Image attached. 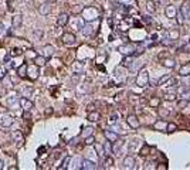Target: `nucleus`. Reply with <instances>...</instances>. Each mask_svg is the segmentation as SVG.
<instances>
[{
    "label": "nucleus",
    "mask_w": 190,
    "mask_h": 170,
    "mask_svg": "<svg viewBox=\"0 0 190 170\" xmlns=\"http://www.w3.org/2000/svg\"><path fill=\"white\" fill-rule=\"evenodd\" d=\"M166 130H167V132H174V130H176V125L174 123H167L166 125Z\"/></svg>",
    "instance_id": "36"
},
{
    "label": "nucleus",
    "mask_w": 190,
    "mask_h": 170,
    "mask_svg": "<svg viewBox=\"0 0 190 170\" xmlns=\"http://www.w3.org/2000/svg\"><path fill=\"white\" fill-rule=\"evenodd\" d=\"M166 125H167V123H165L163 120H157L156 123L153 125V128H155V129H166Z\"/></svg>",
    "instance_id": "30"
},
{
    "label": "nucleus",
    "mask_w": 190,
    "mask_h": 170,
    "mask_svg": "<svg viewBox=\"0 0 190 170\" xmlns=\"http://www.w3.org/2000/svg\"><path fill=\"white\" fill-rule=\"evenodd\" d=\"M179 74L180 75H190V64H187V65H183L182 68H180V71H179Z\"/></svg>",
    "instance_id": "23"
},
{
    "label": "nucleus",
    "mask_w": 190,
    "mask_h": 170,
    "mask_svg": "<svg viewBox=\"0 0 190 170\" xmlns=\"http://www.w3.org/2000/svg\"><path fill=\"white\" fill-rule=\"evenodd\" d=\"M81 30H83L84 36H91V34L94 33V29H92V26H90V24H84Z\"/></svg>",
    "instance_id": "20"
},
{
    "label": "nucleus",
    "mask_w": 190,
    "mask_h": 170,
    "mask_svg": "<svg viewBox=\"0 0 190 170\" xmlns=\"http://www.w3.org/2000/svg\"><path fill=\"white\" fill-rule=\"evenodd\" d=\"M146 10H148L149 13H153L155 10H156V6H155V2H152V0H149L148 3H146Z\"/></svg>",
    "instance_id": "26"
},
{
    "label": "nucleus",
    "mask_w": 190,
    "mask_h": 170,
    "mask_svg": "<svg viewBox=\"0 0 190 170\" xmlns=\"http://www.w3.org/2000/svg\"><path fill=\"white\" fill-rule=\"evenodd\" d=\"M136 84L139 85V87H146V85L149 84V74L146 72V71L139 72V75H138V78H136Z\"/></svg>",
    "instance_id": "2"
},
{
    "label": "nucleus",
    "mask_w": 190,
    "mask_h": 170,
    "mask_svg": "<svg viewBox=\"0 0 190 170\" xmlns=\"http://www.w3.org/2000/svg\"><path fill=\"white\" fill-rule=\"evenodd\" d=\"M167 79H169V77H163V78L159 79V84H163L165 81H167Z\"/></svg>",
    "instance_id": "50"
},
{
    "label": "nucleus",
    "mask_w": 190,
    "mask_h": 170,
    "mask_svg": "<svg viewBox=\"0 0 190 170\" xmlns=\"http://www.w3.org/2000/svg\"><path fill=\"white\" fill-rule=\"evenodd\" d=\"M74 70H75V71H81V70H83V64H75V65H74Z\"/></svg>",
    "instance_id": "48"
},
{
    "label": "nucleus",
    "mask_w": 190,
    "mask_h": 170,
    "mask_svg": "<svg viewBox=\"0 0 190 170\" xmlns=\"http://www.w3.org/2000/svg\"><path fill=\"white\" fill-rule=\"evenodd\" d=\"M92 109H94V105L90 104V105H88V111H92Z\"/></svg>",
    "instance_id": "52"
},
{
    "label": "nucleus",
    "mask_w": 190,
    "mask_h": 170,
    "mask_svg": "<svg viewBox=\"0 0 190 170\" xmlns=\"http://www.w3.org/2000/svg\"><path fill=\"white\" fill-rule=\"evenodd\" d=\"M95 150H97V153H98L99 158L105 156V150H104V146H101L99 143H95Z\"/></svg>",
    "instance_id": "25"
},
{
    "label": "nucleus",
    "mask_w": 190,
    "mask_h": 170,
    "mask_svg": "<svg viewBox=\"0 0 190 170\" xmlns=\"http://www.w3.org/2000/svg\"><path fill=\"white\" fill-rule=\"evenodd\" d=\"M33 34H34V36H36V37H37L38 38V40H40V38H41L43 37V30H34V31H33Z\"/></svg>",
    "instance_id": "38"
},
{
    "label": "nucleus",
    "mask_w": 190,
    "mask_h": 170,
    "mask_svg": "<svg viewBox=\"0 0 190 170\" xmlns=\"http://www.w3.org/2000/svg\"><path fill=\"white\" fill-rule=\"evenodd\" d=\"M17 75L19 77H27V64L26 62H23L20 67H17Z\"/></svg>",
    "instance_id": "16"
},
{
    "label": "nucleus",
    "mask_w": 190,
    "mask_h": 170,
    "mask_svg": "<svg viewBox=\"0 0 190 170\" xmlns=\"http://www.w3.org/2000/svg\"><path fill=\"white\" fill-rule=\"evenodd\" d=\"M187 105H189V102H187L186 99H183V101H180V102H179V106H180V108H183V106H187Z\"/></svg>",
    "instance_id": "44"
},
{
    "label": "nucleus",
    "mask_w": 190,
    "mask_h": 170,
    "mask_svg": "<svg viewBox=\"0 0 190 170\" xmlns=\"http://www.w3.org/2000/svg\"><path fill=\"white\" fill-rule=\"evenodd\" d=\"M27 74L30 75V78L31 79H37L38 78V74H40V71H38V67L34 64L33 67H29L27 65Z\"/></svg>",
    "instance_id": "6"
},
{
    "label": "nucleus",
    "mask_w": 190,
    "mask_h": 170,
    "mask_svg": "<svg viewBox=\"0 0 190 170\" xmlns=\"http://www.w3.org/2000/svg\"><path fill=\"white\" fill-rule=\"evenodd\" d=\"M119 51L122 54H132L133 51H135V48H133V46H121Z\"/></svg>",
    "instance_id": "18"
},
{
    "label": "nucleus",
    "mask_w": 190,
    "mask_h": 170,
    "mask_svg": "<svg viewBox=\"0 0 190 170\" xmlns=\"http://www.w3.org/2000/svg\"><path fill=\"white\" fill-rule=\"evenodd\" d=\"M159 104H160V101L157 99V98H155V99L150 101V105H152V106H159Z\"/></svg>",
    "instance_id": "41"
},
{
    "label": "nucleus",
    "mask_w": 190,
    "mask_h": 170,
    "mask_svg": "<svg viewBox=\"0 0 190 170\" xmlns=\"http://www.w3.org/2000/svg\"><path fill=\"white\" fill-rule=\"evenodd\" d=\"M99 118H101V113L99 112L90 111V113H88V120H91V122H97V120H99Z\"/></svg>",
    "instance_id": "19"
},
{
    "label": "nucleus",
    "mask_w": 190,
    "mask_h": 170,
    "mask_svg": "<svg viewBox=\"0 0 190 170\" xmlns=\"http://www.w3.org/2000/svg\"><path fill=\"white\" fill-rule=\"evenodd\" d=\"M165 13H166V17H169V19H174V17H176V14H178V12H176V7H174V6H172V4L166 7Z\"/></svg>",
    "instance_id": "14"
},
{
    "label": "nucleus",
    "mask_w": 190,
    "mask_h": 170,
    "mask_svg": "<svg viewBox=\"0 0 190 170\" xmlns=\"http://www.w3.org/2000/svg\"><path fill=\"white\" fill-rule=\"evenodd\" d=\"M70 160H71L70 158H65V159H64V162H62V165L60 166V169H65V167L68 166V163H70Z\"/></svg>",
    "instance_id": "39"
},
{
    "label": "nucleus",
    "mask_w": 190,
    "mask_h": 170,
    "mask_svg": "<svg viewBox=\"0 0 190 170\" xmlns=\"http://www.w3.org/2000/svg\"><path fill=\"white\" fill-rule=\"evenodd\" d=\"M12 4H13V0H7V10H9V12H12V10H13Z\"/></svg>",
    "instance_id": "45"
},
{
    "label": "nucleus",
    "mask_w": 190,
    "mask_h": 170,
    "mask_svg": "<svg viewBox=\"0 0 190 170\" xmlns=\"http://www.w3.org/2000/svg\"><path fill=\"white\" fill-rule=\"evenodd\" d=\"M23 118H24V119H30V118H31L29 111H24V112H23Z\"/></svg>",
    "instance_id": "46"
},
{
    "label": "nucleus",
    "mask_w": 190,
    "mask_h": 170,
    "mask_svg": "<svg viewBox=\"0 0 190 170\" xmlns=\"http://www.w3.org/2000/svg\"><path fill=\"white\" fill-rule=\"evenodd\" d=\"M21 54H23V50L19 48V47H14V48L10 50V55H12V57H19V55H21Z\"/></svg>",
    "instance_id": "24"
},
{
    "label": "nucleus",
    "mask_w": 190,
    "mask_h": 170,
    "mask_svg": "<svg viewBox=\"0 0 190 170\" xmlns=\"http://www.w3.org/2000/svg\"><path fill=\"white\" fill-rule=\"evenodd\" d=\"M3 33V27H2V26H0V34Z\"/></svg>",
    "instance_id": "53"
},
{
    "label": "nucleus",
    "mask_w": 190,
    "mask_h": 170,
    "mask_svg": "<svg viewBox=\"0 0 190 170\" xmlns=\"http://www.w3.org/2000/svg\"><path fill=\"white\" fill-rule=\"evenodd\" d=\"M19 104V99H17L16 96H9L7 98V105L9 106H14V105Z\"/></svg>",
    "instance_id": "27"
},
{
    "label": "nucleus",
    "mask_w": 190,
    "mask_h": 170,
    "mask_svg": "<svg viewBox=\"0 0 190 170\" xmlns=\"http://www.w3.org/2000/svg\"><path fill=\"white\" fill-rule=\"evenodd\" d=\"M44 113H46L47 116H48V115H51V113H53V108H47V111H46Z\"/></svg>",
    "instance_id": "49"
},
{
    "label": "nucleus",
    "mask_w": 190,
    "mask_h": 170,
    "mask_svg": "<svg viewBox=\"0 0 190 170\" xmlns=\"http://www.w3.org/2000/svg\"><path fill=\"white\" fill-rule=\"evenodd\" d=\"M132 64H133V58L132 57H126L124 60V64H122V65L126 67V68H131V67H132Z\"/></svg>",
    "instance_id": "28"
},
{
    "label": "nucleus",
    "mask_w": 190,
    "mask_h": 170,
    "mask_svg": "<svg viewBox=\"0 0 190 170\" xmlns=\"http://www.w3.org/2000/svg\"><path fill=\"white\" fill-rule=\"evenodd\" d=\"M34 64L37 67H44L46 65V57L44 55H36L34 57Z\"/></svg>",
    "instance_id": "17"
},
{
    "label": "nucleus",
    "mask_w": 190,
    "mask_h": 170,
    "mask_svg": "<svg viewBox=\"0 0 190 170\" xmlns=\"http://www.w3.org/2000/svg\"><path fill=\"white\" fill-rule=\"evenodd\" d=\"M116 118H118V115H112L111 118H109V123H115V120H116Z\"/></svg>",
    "instance_id": "47"
},
{
    "label": "nucleus",
    "mask_w": 190,
    "mask_h": 170,
    "mask_svg": "<svg viewBox=\"0 0 190 170\" xmlns=\"http://www.w3.org/2000/svg\"><path fill=\"white\" fill-rule=\"evenodd\" d=\"M31 92H33V88H30V87L24 88V89H23V96H30Z\"/></svg>",
    "instance_id": "34"
},
{
    "label": "nucleus",
    "mask_w": 190,
    "mask_h": 170,
    "mask_svg": "<svg viewBox=\"0 0 190 170\" xmlns=\"http://www.w3.org/2000/svg\"><path fill=\"white\" fill-rule=\"evenodd\" d=\"M13 137H14L16 142H19V146L21 145V142L24 141V139H23V133H21L20 130H14V132H13Z\"/></svg>",
    "instance_id": "21"
},
{
    "label": "nucleus",
    "mask_w": 190,
    "mask_h": 170,
    "mask_svg": "<svg viewBox=\"0 0 190 170\" xmlns=\"http://www.w3.org/2000/svg\"><path fill=\"white\" fill-rule=\"evenodd\" d=\"M19 105H20V106L24 109V111H30V109L34 106L33 101H30L27 96H21L20 99H19Z\"/></svg>",
    "instance_id": "5"
},
{
    "label": "nucleus",
    "mask_w": 190,
    "mask_h": 170,
    "mask_svg": "<svg viewBox=\"0 0 190 170\" xmlns=\"http://www.w3.org/2000/svg\"><path fill=\"white\" fill-rule=\"evenodd\" d=\"M128 123H129V126H131V128L138 129V128H139V120H138V116L133 115V113L128 115Z\"/></svg>",
    "instance_id": "9"
},
{
    "label": "nucleus",
    "mask_w": 190,
    "mask_h": 170,
    "mask_svg": "<svg viewBox=\"0 0 190 170\" xmlns=\"http://www.w3.org/2000/svg\"><path fill=\"white\" fill-rule=\"evenodd\" d=\"M92 130H94L92 128H85L84 129V132H83V136L87 137V136H90V135H92Z\"/></svg>",
    "instance_id": "35"
},
{
    "label": "nucleus",
    "mask_w": 190,
    "mask_h": 170,
    "mask_svg": "<svg viewBox=\"0 0 190 170\" xmlns=\"http://www.w3.org/2000/svg\"><path fill=\"white\" fill-rule=\"evenodd\" d=\"M104 135H105V137H107V139L111 142V143H114V142L118 141V135H116L115 132H112V130H105V132H104Z\"/></svg>",
    "instance_id": "15"
},
{
    "label": "nucleus",
    "mask_w": 190,
    "mask_h": 170,
    "mask_svg": "<svg viewBox=\"0 0 190 170\" xmlns=\"http://www.w3.org/2000/svg\"><path fill=\"white\" fill-rule=\"evenodd\" d=\"M159 113H160V116H167L169 115V111H166V109H159Z\"/></svg>",
    "instance_id": "42"
},
{
    "label": "nucleus",
    "mask_w": 190,
    "mask_h": 170,
    "mask_svg": "<svg viewBox=\"0 0 190 170\" xmlns=\"http://www.w3.org/2000/svg\"><path fill=\"white\" fill-rule=\"evenodd\" d=\"M104 150H105V154H109L112 153V146H111V142L108 141L105 145H104Z\"/></svg>",
    "instance_id": "31"
},
{
    "label": "nucleus",
    "mask_w": 190,
    "mask_h": 170,
    "mask_svg": "<svg viewBox=\"0 0 190 170\" xmlns=\"http://www.w3.org/2000/svg\"><path fill=\"white\" fill-rule=\"evenodd\" d=\"M81 169H84V170H94V169H97V165H95L94 162H91V160H88V159H84L83 162H81Z\"/></svg>",
    "instance_id": "11"
},
{
    "label": "nucleus",
    "mask_w": 190,
    "mask_h": 170,
    "mask_svg": "<svg viewBox=\"0 0 190 170\" xmlns=\"http://www.w3.org/2000/svg\"><path fill=\"white\" fill-rule=\"evenodd\" d=\"M54 54V47L53 46H50V44H47L46 47H44V55L47 57H51V55Z\"/></svg>",
    "instance_id": "22"
},
{
    "label": "nucleus",
    "mask_w": 190,
    "mask_h": 170,
    "mask_svg": "<svg viewBox=\"0 0 190 170\" xmlns=\"http://www.w3.org/2000/svg\"><path fill=\"white\" fill-rule=\"evenodd\" d=\"M68 20H70L68 14H67V13H61V14L57 17V26L58 27H64V26H67Z\"/></svg>",
    "instance_id": "7"
},
{
    "label": "nucleus",
    "mask_w": 190,
    "mask_h": 170,
    "mask_svg": "<svg viewBox=\"0 0 190 170\" xmlns=\"http://www.w3.org/2000/svg\"><path fill=\"white\" fill-rule=\"evenodd\" d=\"M21 24H23V16H21V14L13 16V19H12V26L13 27H14V29H19Z\"/></svg>",
    "instance_id": "13"
},
{
    "label": "nucleus",
    "mask_w": 190,
    "mask_h": 170,
    "mask_svg": "<svg viewBox=\"0 0 190 170\" xmlns=\"http://www.w3.org/2000/svg\"><path fill=\"white\" fill-rule=\"evenodd\" d=\"M167 40H173V41H176L179 37H180V31H179L178 29H170L167 30Z\"/></svg>",
    "instance_id": "12"
},
{
    "label": "nucleus",
    "mask_w": 190,
    "mask_h": 170,
    "mask_svg": "<svg viewBox=\"0 0 190 170\" xmlns=\"http://www.w3.org/2000/svg\"><path fill=\"white\" fill-rule=\"evenodd\" d=\"M3 167H4V162H3V160H2V159H0V170L3 169Z\"/></svg>",
    "instance_id": "51"
},
{
    "label": "nucleus",
    "mask_w": 190,
    "mask_h": 170,
    "mask_svg": "<svg viewBox=\"0 0 190 170\" xmlns=\"http://www.w3.org/2000/svg\"><path fill=\"white\" fill-rule=\"evenodd\" d=\"M122 166H124V169H135V159L132 156H126L124 159Z\"/></svg>",
    "instance_id": "8"
},
{
    "label": "nucleus",
    "mask_w": 190,
    "mask_h": 170,
    "mask_svg": "<svg viewBox=\"0 0 190 170\" xmlns=\"http://www.w3.org/2000/svg\"><path fill=\"white\" fill-rule=\"evenodd\" d=\"M180 14L183 16V19H187V20H190V3H183L182 4Z\"/></svg>",
    "instance_id": "10"
},
{
    "label": "nucleus",
    "mask_w": 190,
    "mask_h": 170,
    "mask_svg": "<svg viewBox=\"0 0 190 170\" xmlns=\"http://www.w3.org/2000/svg\"><path fill=\"white\" fill-rule=\"evenodd\" d=\"M62 43L65 44V46H74L75 41H77V38H75V36L72 33H64L61 37Z\"/></svg>",
    "instance_id": "4"
},
{
    "label": "nucleus",
    "mask_w": 190,
    "mask_h": 170,
    "mask_svg": "<svg viewBox=\"0 0 190 170\" xmlns=\"http://www.w3.org/2000/svg\"><path fill=\"white\" fill-rule=\"evenodd\" d=\"M53 3H55V0H47L46 3H43L41 6L38 7V13H40L41 16H47V14H50L51 10H53V6H51Z\"/></svg>",
    "instance_id": "1"
},
{
    "label": "nucleus",
    "mask_w": 190,
    "mask_h": 170,
    "mask_svg": "<svg viewBox=\"0 0 190 170\" xmlns=\"http://www.w3.org/2000/svg\"><path fill=\"white\" fill-rule=\"evenodd\" d=\"M166 101H173L174 98H176V94L174 92H166V95L163 96Z\"/></svg>",
    "instance_id": "33"
},
{
    "label": "nucleus",
    "mask_w": 190,
    "mask_h": 170,
    "mask_svg": "<svg viewBox=\"0 0 190 170\" xmlns=\"http://www.w3.org/2000/svg\"><path fill=\"white\" fill-rule=\"evenodd\" d=\"M14 123V118L10 115H3L0 116V126L2 128H10Z\"/></svg>",
    "instance_id": "3"
},
{
    "label": "nucleus",
    "mask_w": 190,
    "mask_h": 170,
    "mask_svg": "<svg viewBox=\"0 0 190 170\" xmlns=\"http://www.w3.org/2000/svg\"><path fill=\"white\" fill-rule=\"evenodd\" d=\"M4 75H6V70H4L3 67H2V68H0V81L4 78Z\"/></svg>",
    "instance_id": "43"
},
{
    "label": "nucleus",
    "mask_w": 190,
    "mask_h": 170,
    "mask_svg": "<svg viewBox=\"0 0 190 170\" xmlns=\"http://www.w3.org/2000/svg\"><path fill=\"white\" fill-rule=\"evenodd\" d=\"M149 152H150V146H149V145H143V147L141 149V153H139V154L146 156V154H149Z\"/></svg>",
    "instance_id": "32"
},
{
    "label": "nucleus",
    "mask_w": 190,
    "mask_h": 170,
    "mask_svg": "<svg viewBox=\"0 0 190 170\" xmlns=\"http://www.w3.org/2000/svg\"><path fill=\"white\" fill-rule=\"evenodd\" d=\"M94 141H95V137L92 136V135H90V136L85 137V145H92V143H94Z\"/></svg>",
    "instance_id": "37"
},
{
    "label": "nucleus",
    "mask_w": 190,
    "mask_h": 170,
    "mask_svg": "<svg viewBox=\"0 0 190 170\" xmlns=\"http://www.w3.org/2000/svg\"><path fill=\"white\" fill-rule=\"evenodd\" d=\"M105 165H107V166H112V165H114V159L105 158Z\"/></svg>",
    "instance_id": "40"
},
{
    "label": "nucleus",
    "mask_w": 190,
    "mask_h": 170,
    "mask_svg": "<svg viewBox=\"0 0 190 170\" xmlns=\"http://www.w3.org/2000/svg\"><path fill=\"white\" fill-rule=\"evenodd\" d=\"M163 65L167 67V68H173V67H174V61L172 60V58H166V60H163Z\"/></svg>",
    "instance_id": "29"
}]
</instances>
